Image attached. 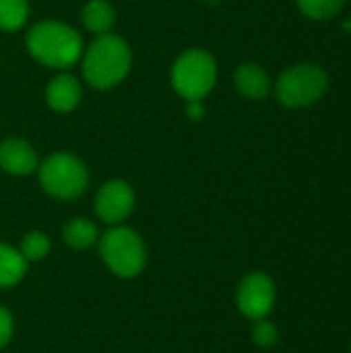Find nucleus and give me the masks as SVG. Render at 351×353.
Segmentation results:
<instances>
[{
    "label": "nucleus",
    "instance_id": "nucleus-15",
    "mask_svg": "<svg viewBox=\"0 0 351 353\" xmlns=\"http://www.w3.org/2000/svg\"><path fill=\"white\" fill-rule=\"evenodd\" d=\"M29 14L27 0H0V29L17 31L25 25Z\"/></svg>",
    "mask_w": 351,
    "mask_h": 353
},
{
    "label": "nucleus",
    "instance_id": "nucleus-5",
    "mask_svg": "<svg viewBox=\"0 0 351 353\" xmlns=\"http://www.w3.org/2000/svg\"><path fill=\"white\" fill-rule=\"evenodd\" d=\"M41 188L60 201H72L81 196L89 184L87 165L72 153H54L39 163Z\"/></svg>",
    "mask_w": 351,
    "mask_h": 353
},
{
    "label": "nucleus",
    "instance_id": "nucleus-12",
    "mask_svg": "<svg viewBox=\"0 0 351 353\" xmlns=\"http://www.w3.org/2000/svg\"><path fill=\"white\" fill-rule=\"evenodd\" d=\"M29 263L23 259L19 248L0 242V290L17 285L27 275Z\"/></svg>",
    "mask_w": 351,
    "mask_h": 353
},
{
    "label": "nucleus",
    "instance_id": "nucleus-7",
    "mask_svg": "<svg viewBox=\"0 0 351 353\" xmlns=\"http://www.w3.org/2000/svg\"><path fill=\"white\" fill-rule=\"evenodd\" d=\"M238 308L248 321H263L275 306V283L269 275L248 273L238 285Z\"/></svg>",
    "mask_w": 351,
    "mask_h": 353
},
{
    "label": "nucleus",
    "instance_id": "nucleus-4",
    "mask_svg": "<svg viewBox=\"0 0 351 353\" xmlns=\"http://www.w3.org/2000/svg\"><path fill=\"white\" fill-rule=\"evenodd\" d=\"M217 81L215 58L205 50L184 52L172 66V87L186 101H201L207 97Z\"/></svg>",
    "mask_w": 351,
    "mask_h": 353
},
{
    "label": "nucleus",
    "instance_id": "nucleus-18",
    "mask_svg": "<svg viewBox=\"0 0 351 353\" xmlns=\"http://www.w3.org/2000/svg\"><path fill=\"white\" fill-rule=\"evenodd\" d=\"M277 329L273 323L269 321H254V327H252V341L259 345V347H273L277 343Z\"/></svg>",
    "mask_w": 351,
    "mask_h": 353
},
{
    "label": "nucleus",
    "instance_id": "nucleus-11",
    "mask_svg": "<svg viewBox=\"0 0 351 353\" xmlns=\"http://www.w3.org/2000/svg\"><path fill=\"white\" fill-rule=\"evenodd\" d=\"M236 87L248 99H265L271 93V77L263 66L246 62L236 70Z\"/></svg>",
    "mask_w": 351,
    "mask_h": 353
},
{
    "label": "nucleus",
    "instance_id": "nucleus-16",
    "mask_svg": "<svg viewBox=\"0 0 351 353\" xmlns=\"http://www.w3.org/2000/svg\"><path fill=\"white\" fill-rule=\"evenodd\" d=\"M50 248H52L50 238L43 232L35 230V232H29V234L23 236L19 252L23 254V259L27 263H39V261H43L50 254Z\"/></svg>",
    "mask_w": 351,
    "mask_h": 353
},
{
    "label": "nucleus",
    "instance_id": "nucleus-14",
    "mask_svg": "<svg viewBox=\"0 0 351 353\" xmlns=\"http://www.w3.org/2000/svg\"><path fill=\"white\" fill-rule=\"evenodd\" d=\"M116 23V12L114 6L106 0H91L85 4L83 8V25L95 33V35H103L110 33V29Z\"/></svg>",
    "mask_w": 351,
    "mask_h": 353
},
{
    "label": "nucleus",
    "instance_id": "nucleus-20",
    "mask_svg": "<svg viewBox=\"0 0 351 353\" xmlns=\"http://www.w3.org/2000/svg\"><path fill=\"white\" fill-rule=\"evenodd\" d=\"M186 114H188L192 120H201V118H203V114H205V108H203V103H201V101H188V105H186Z\"/></svg>",
    "mask_w": 351,
    "mask_h": 353
},
{
    "label": "nucleus",
    "instance_id": "nucleus-19",
    "mask_svg": "<svg viewBox=\"0 0 351 353\" xmlns=\"http://www.w3.org/2000/svg\"><path fill=\"white\" fill-rule=\"evenodd\" d=\"M14 333V319L8 308L0 306V352L10 343Z\"/></svg>",
    "mask_w": 351,
    "mask_h": 353
},
{
    "label": "nucleus",
    "instance_id": "nucleus-13",
    "mask_svg": "<svg viewBox=\"0 0 351 353\" xmlns=\"http://www.w3.org/2000/svg\"><path fill=\"white\" fill-rule=\"evenodd\" d=\"M62 240L66 246H70L74 250H87L93 244H97L99 230L93 221L85 219V217H77V219H70L62 228Z\"/></svg>",
    "mask_w": 351,
    "mask_h": 353
},
{
    "label": "nucleus",
    "instance_id": "nucleus-1",
    "mask_svg": "<svg viewBox=\"0 0 351 353\" xmlns=\"http://www.w3.org/2000/svg\"><path fill=\"white\" fill-rule=\"evenodd\" d=\"M132 54L128 43L114 33L97 35L83 56L85 81L95 89H110L124 81L130 70Z\"/></svg>",
    "mask_w": 351,
    "mask_h": 353
},
{
    "label": "nucleus",
    "instance_id": "nucleus-8",
    "mask_svg": "<svg viewBox=\"0 0 351 353\" xmlns=\"http://www.w3.org/2000/svg\"><path fill=\"white\" fill-rule=\"evenodd\" d=\"M134 211V190L124 180L106 182L95 194V213L108 225H120Z\"/></svg>",
    "mask_w": 351,
    "mask_h": 353
},
{
    "label": "nucleus",
    "instance_id": "nucleus-6",
    "mask_svg": "<svg viewBox=\"0 0 351 353\" xmlns=\"http://www.w3.org/2000/svg\"><path fill=\"white\" fill-rule=\"evenodd\" d=\"M329 87L327 72L312 62L296 64L283 70L275 83V95L285 108H306L317 103Z\"/></svg>",
    "mask_w": 351,
    "mask_h": 353
},
{
    "label": "nucleus",
    "instance_id": "nucleus-3",
    "mask_svg": "<svg viewBox=\"0 0 351 353\" xmlns=\"http://www.w3.org/2000/svg\"><path fill=\"white\" fill-rule=\"evenodd\" d=\"M99 254L106 267L120 279H132L147 265V246L139 232L126 225H112L99 240Z\"/></svg>",
    "mask_w": 351,
    "mask_h": 353
},
{
    "label": "nucleus",
    "instance_id": "nucleus-10",
    "mask_svg": "<svg viewBox=\"0 0 351 353\" xmlns=\"http://www.w3.org/2000/svg\"><path fill=\"white\" fill-rule=\"evenodd\" d=\"M81 95V83L72 74H58L46 89V101L56 112H72L79 105Z\"/></svg>",
    "mask_w": 351,
    "mask_h": 353
},
{
    "label": "nucleus",
    "instance_id": "nucleus-2",
    "mask_svg": "<svg viewBox=\"0 0 351 353\" xmlns=\"http://www.w3.org/2000/svg\"><path fill=\"white\" fill-rule=\"evenodd\" d=\"M25 43L29 54L50 68H68L83 56V39L77 29L58 21H41L33 25Z\"/></svg>",
    "mask_w": 351,
    "mask_h": 353
},
{
    "label": "nucleus",
    "instance_id": "nucleus-9",
    "mask_svg": "<svg viewBox=\"0 0 351 353\" xmlns=\"http://www.w3.org/2000/svg\"><path fill=\"white\" fill-rule=\"evenodd\" d=\"M0 168L12 176H29L39 168V157L27 141L6 139L0 143Z\"/></svg>",
    "mask_w": 351,
    "mask_h": 353
},
{
    "label": "nucleus",
    "instance_id": "nucleus-17",
    "mask_svg": "<svg viewBox=\"0 0 351 353\" xmlns=\"http://www.w3.org/2000/svg\"><path fill=\"white\" fill-rule=\"evenodd\" d=\"M302 14L314 21H327L333 19L345 4V0H296Z\"/></svg>",
    "mask_w": 351,
    "mask_h": 353
}]
</instances>
